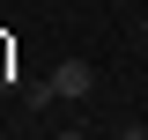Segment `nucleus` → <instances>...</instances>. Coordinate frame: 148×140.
Here are the masks:
<instances>
[{
  "instance_id": "39448f33",
  "label": "nucleus",
  "mask_w": 148,
  "mask_h": 140,
  "mask_svg": "<svg viewBox=\"0 0 148 140\" xmlns=\"http://www.w3.org/2000/svg\"><path fill=\"white\" fill-rule=\"evenodd\" d=\"M141 30H148V15H141Z\"/></svg>"
},
{
  "instance_id": "20e7f679",
  "label": "nucleus",
  "mask_w": 148,
  "mask_h": 140,
  "mask_svg": "<svg viewBox=\"0 0 148 140\" xmlns=\"http://www.w3.org/2000/svg\"><path fill=\"white\" fill-rule=\"evenodd\" d=\"M52 140H82V133H52Z\"/></svg>"
},
{
  "instance_id": "7ed1b4c3",
  "label": "nucleus",
  "mask_w": 148,
  "mask_h": 140,
  "mask_svg": "<svg viewBox=\"0 0 148 140\" xmlns=\"http://www.w3.org/2000/svg\"><path fill=\"white\" fill-rule=\"evenodd\" d=\"M119 140H148V133H141V125H126V133H119Z\"/></svg>"
},
{
  "instance_id": "f03ea898",
  "label": "nucleus",
  "mask_w": 148,
  "mask_h": 140,
  "mask_svg": "<svg viewBox=\"0 0 148 140\" xmlns=\"http://www.w3.org/2000/svg\"><path fill=\"white\" fill-rule=\"evenodd\" d=\"M22 103H30V111H45V103H59V88H52V74H45V81H30V96H22Z\"/></svg>"
},
{
  "instance_id": "f257e3e1",
  "label": "nucleus",
  "mask_w": 148,
  "mask_h": 140,
  "mask_svg": "<svg viewBox=\"0 0 148 140\" xmlns=\"http://www.w3.org/2000/svg\"><path fill=\"white\" fill-rule=\"evenodd\" d=\"M52 88L67 96V103H82V96L96 88V74H89V59H59V67H52Z\"/></svg>"
}]
</instances>
